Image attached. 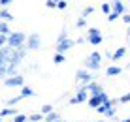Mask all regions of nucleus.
Listing matches in <instances>:
<instances>
[{
  "label": "nucleus",
  "instance_id": "a878e982",
  "mask_svg": "<svg viewBox=\"0 0 130 122\" xmlns=\"http://www.w3.org/2000/svg\"><path fill=\"white\" fill-rule=\"evenodd\" d=\"M104 116H106V118H115V116H117V109H115V107H107V111L104 113Z\"/></svg>",
  "mask_w": 130,
  "mask_h": 122
},
{
  "label": "nucleus",
  "instance_id": "1a4fd4ad",
  "mask_svg": "<svg viewBox=\"0 0 130 122\" xmlns=\"http://www.w3.org/2000/svg\"><path fill=\"white\" fill-rule=\"evenodd\" d=\"M74 98H75V101H77V103H87L91 96H89V92H87V88H85V87H79Z\"/></svg>",
  "mask_w": 130,
  "mask_h": 122
},
{
  "label": "nucleus",
  "instance_id": "4c0bfd02",
  "mask_svg": "<svg viewBox=\"0 0 130 122\" xmlns=\"http://www.w3.org/2000/svg\"><path fill=\"white\" fill-rule=\"evenodd\" d=\"M121 19H123V21H124V23H126V25L130 26V13H124V15L121 17Z\"/></svg>",
  "mask_w": 130,
  "mask_h": 122
},
{
  "label": "nucleus",
  "instance_id": "cd10ccee",
  "mask_svg": "<svg viewBox=\"0 0 130 122\" xmlns=\"http://www.w3.org/2000/svg\"><path fill=\"white\" fill-rule=\"evenodd\" d=\"M53 62H55V64H62V62H66V55H57V53H55Z\"/></svg>",
  "mask_w": 130,
  "mask_h": 122
},
{
  "label": "nucleus",
  "instance_id": "2eb2a0df",
  "mask_svg": "<svg viewBox=\"0 0 130 122\" xmlns=\"http://www.w3.org/2000/svg\"><path fill=\"white\" fill-rule=\"evenodd\" d=\"M15 115H19V111L17 109H13V107H6V109H2L0 111V116H15Z\"/></svg>",
  "mask_w": 130,
  "mask_h": 122
},
{
  "label": "nucleus",
  "instance_id": "0eeeda50",
  "mask_svg": "<svg viewBox=\"0 0 130 122\" xmlns=\"http://www.w3.org/2000/svg\"><path fill=\"white\" fill-rule=\"evenodd\" d=\"M75 45L74 39H66V42H60V43H57V47H55V51H57V55H66V51H70L72 47Z\"/></svg>",
  "mask_w": 130,
  "mask_h": 122
},
{
  "label": "nucleus",
  "instance_id": "2f4dec72",
  "mask_svg": "<svg viewBox=\"0 0 130 122\" xmlns=\"http://www.w3.org/2000/svg\"><path fill=\"white\" fill-rule=\"evenodd\" d=\"M66 8H68V2H66V0H59V2H57V10H66Z\"/></svg>",
  "mask_w": 130,
  "mask_h": 122
},
{
  "label": "nucleus",
  "instance_id": "bb28decb",
  "mask_svg": "<svg viewBox=\"0 0 130 122\" xmlns=\"http://www.w3.org/2000/svg\"><path fill=\"white\" fill-rule=\"evenodd\" d=\"M21 100H23V98H21V96H13V98H10V100L6 101V105H8V107H13V105H15V103H19Z\"/></svg>",
  "mask_w": 130,
  "mask_h": 122
},
{
  "label": "nucleus",
  "instance_id": "6e6552de",
  "mask_svg": "<svg viewBox=\"0 0 130 122\" xmlns=\"http://www.w3.org/2000/svg\"><path fill=\"white\" fill-rule=\"evenodd\" d=\"M111 10H113V13H117L119 17H123L124 13H128V8L124 2H121V0H115V2H111Z\"/></svg>",
  "mask_w": 130,
  "mask_h": 122
},
{
  "label": "nucleus",
  "instance_id": "c85d7f7f",
  "mask_svg": "<svg viewBox=\"0 0 130 122\" xmlns=\"http://www.w3.org/2000/svg\"><path fill=\"white\" fill-rule=\"evenodd\" d=\"M57 2H59V0H45V8H49V10H57Z\"/></svg>",
  "mask_w": 130,
  "mask_h": 122
},
{
  "label": "nucleus",
  "instance_id": "a211bd4d",
  "mask_svg": "<svg viewBox=\"0 0 130 122\" xmlns=\"http://www.w3.org/2000/svg\"><path fill=\"white\" fill-rule=\"evenodd\" d=\"M0 34H2V36H10V34H11V30H10V23L0 21Z\"/></svg>",
  "mask_w": 130,
  "mask_h": 122
},
{
  "label": "nucleus",
  "instance_id": "49530a36",
  "mask_svg": "<svg viewBox=\"0 0 130 122\" xmlns=\"http://www.w3.org/2000/svg\"><path fill=\"white\" fill-rule=\"evenodd\" d=\"M0 122H2V116H0Z\"/></svg>",
  "mask_w": 130,
  "mask_h": 122
},
{
  "label": "nucleus",
  "instance_id": "6ab92c4d",
  "mask_svg": "<svg viewBox=\"0 0 130 122\" xmlns=\"http://www.w3.org/2000/svg\"><path fill=\"white\" fill-rule=\"evenodd\" d=\"M100 10H102V13H106V15H111V13H113V10H111V2H102Z\"/></svg>",
  "mask_w": 130,
  "mask_h": 122
},
{
  "label": "nucleus",
  "instance_id": "5701e85b",
  "mask_svg": "<svg viewBox=\"0 0 130 122\" xmlns=\"http://www.w3.org/2000/svg\"><path fill=\"white\" fill-rule=\"evenodd\" d=\"M53 111H55V109H53V105H51V103H45V105H42V109H40V113H42V115L43 116H47V115H51V113Z\"/></svg>",
  "mask_w": 130,
  "mask_h": 122
},
{
  "label": "nucleus",
  "instance_id": "4be33fe9",
  "mask_svg": "<svg viewBox=\"0 0 130 122\" xmlns=\"http://www.w3.org/2000/svg\"><path fill=\"white\" fill-rule=\"evenodd\" d=\"M28 120L30 122H43V120H45V116H43L42 113H32V115L28 116Z\"/></svg>",
  "mask_w": 130,
  "mask_h": 122
},
{
  "label": "nucleus",
  "instance_id": "7c9ffc66",
  "mask_svg": "<svg viewBox=\"0 0 130 122\" xmlns=\"http://www.w3.org/2000/svg\"><path fill=\"white\" fill-rule=\"evenodd\" d=\"M28 120V116H25V115H15L13 116V122H26Z\"/></svg>",
  "mask_w": 130,
  "mask_h": 122
},
{
  "label": "nucleus",
  "instance_id": "ea45409f",
  "mask_svg": "<svg viewBox=\"0 0 130 122\" xmlns=\"http://www.w3.org/2000/svg\"><path fill=\"white\" fill-rule=\"evenodd\" d=\"M104 56H106V58H109V60H113V53H109V51H106V53H104Z\"/></svg>",
  "mask_w": 130,
  "mask_h": 122
},
{
  "label": "nucleus",
  "instance_id": "412c9836",
  "mask_svg": "<svg viewBox=\"0 0 130 122\" xmlns=\"http://www.w3.org/2000/svg\"><path fill=\"white\" fill-rule=\"evenodd\" d=\"M66 39H70V36H68V28H62L60 30V34H59V38H57V43H60V42H66Z\"/></svg>",
  "mask_w": 130,
  "mask_h": 122
},
{
  "label": "nucleus",
  "instance_id": "f257e3e1",
  "mask_svg": "<svg viewBox=\"0 0 130 122\" xmlns=\"http://www.w3.org/2000/svg\"><path fill=\"white\" fill-rule=\"evenodd\" d=\"M96 81V75L92 73V71L85 70V68H79L77 71H75V83L79 85V87H87V85L94 83Z\"/></svg>",
  "mask_w": 130,
  "mask_h": 122
},
{
  "label": "nucleus",
  "instance_id": "393cba45",
  "mask_svg": "<svg viewBox=\"0 0 130 122\" xmlns=\"http://www.w3.org/2000/svg\"><path fill=\"white\" fill-rule=\"evenodd\" d=\"M94 13V6H87V8H83V11H81V17L83 19H87L89 15H92Z\"/></svg>",
  "mask_w": 130,
  "mask_h": 122
},
{
  "label": "nucleus",
  "instance_id": "c756f323",
  "mask_svg": "<svg viewBox=\"0 0 130 122\" xmlns=\"http://www.w3.org/2000/svg\"><path fill=\"white\" fill-rule=\"evenodd\" d=\"M75 26H77V28H85V26H87V19H83V17H79V19L75 21Z\"/></svg>",
  "mask_w": 130,
  "mask_h": 122
},
{
  "label": "nucleus",
  "instance_id": "de8ad7c7",
  "mask_svg": "<svg viewBox=\"0 0 130 122\" xmlns=\"http://www.w3.org/2000/svg\"><path fill=\"white\" fill-rule=\"evenodd\" d=\"M128 68H130V64H128Z\"/></svg>",
  "mask_w": 130,
  "mask_h": 122
},
{
  "label": "nucleus",
  "instance_id": "e433bc0d",
  "mask_svg": "<svg viewBox=\"0 0 130 122\" xmlns=\"http://www.w3.org/2000/svg\"><path fill=\"white\" fill-rule=\"evenodd\" d=\"M117 19H119L117 13H111V15H107V21H109V23H113V21H117Z\"/></svg>",
  "mask_w": 130,
  "mask_h": 122
},
{
  "label": "nucleus",
  "instance_id": "ddd939ff",
  "mask_svg": "<svg viewBox=\"0 0 130 122\" xmlns=\"http://www.w3.org/2000/svg\"><path fill=\"white\" fill-rule=\"evenodd\" d=\"M87 103H89V107H92V109L96 111L98 107L102 105V100H100V96H91V98H89V101H87Z\"/></svg>",
  "mask_w": 130,
  "mask_h": 122
},
{
  "label": "nucleus",
  "instance_id": "b1692460",
  "mask_svg": "<svg viewBox=\"0 0 130 122\" xmlns=\"http://www.w3.org/2000/svg\"><path fill=\"white\" fill-rule=\"evenodd\" d=\"M57 120H60V115H59L57 111H53L51 115L45 116V120H43V122H57Z\"/></svg>",
  "mask_w": 130,
  "mask_h": 122
},
{
  "label": "nucleus",
  "instance_id": "a19ab883",
  "mask_svg": "<svg viewBox=\"0 0 130 122\" xmlns=\"http://www.w3.org/2000/svg\"><path fill=\"white\" fill-rule=\"evenodd\" d=\"M85 42H87V38H77V39H75V43H79V45L85 43Z\"/></svg>",
  "mask_w": 130,
  "mask_h": 122
},
{
  "label": "nucleus",
  "instance_id": "c9c22d12",
  "mask_svg": "<svg viewBox=\"0 0 130 122\" xmlns=\"http://www.w3.org/2000/svg\"><path fill=\"white\" fill-rule=\"evenodd\" d=\"M119 101H121V103H128V101H130V92H128V94H124V96H121V98H119Z\"/></svg>",
  "mask_w": 130,
  "mask_h": 122
},
{
  "label": "nucleus",
  "instance_id": "aec40b11",
  "mask_svg": "<svg viewBox=\"0 0 130 122\" xmlns=\"http://www.w3.org/2000/svg\"><path fill=\"white\" fill-rule=\"evenodd\" d=\"M15 53H17V56L21 58V60H23V58L28 55V47H26V45H21L19 49H15Z\"/></svg>",
  "mask_w": 130,
  "mask_h": 122
},
{
  "label": "nucleus",
  "instance_id": "f3484780",
  "mask_svg": "<svg viewBox=\"0 0 130 122\" xmlns=\"http://www.w3.org/2000/svg\"><path fill=\"white\" fill-rule=\"evenodd\" d=\"M0 19H2L4 23H11L13 21V15L8 10H0Z\"/></svg>",
  "mask_w": 130,
  "mask_h": 122
},
{
  "label": "nucleus",
  "instance_id": "79ce46f5",
  "mask_svg": "<svg viewBox=\"0 0 130 122\" xmlns=\"http://www.w3.org/2000/svg\"><path fill=\"white\" fill-rule=\"evenodd\" d=\"M126 36H128V39H130V26L126 28Z\"/></svg>",
  "mask_w": 130,
  "mask_h": 122
},
{
  "label": "nucleus",
  "instance_id": "20e7f679",
  "mask_svg": "<svg viewBox=\"0 0 130 122\" xmlns=\"http://www.w3.org/2000/svg\"><path fill=\"white\" fill-rule=\"evenodd\" d=\"M85 38H87V42L91 45H100L102 43V30L96 28V26H92V28H89V32H87Z\"/></svg>",
  "mask_w": 130,
  "mask_h": 122
},
{
  "label": "nucleus",
  "instance_id": "4468645a",
  "mask_svg": "<svg viewBox=\"0 0 130 122\" xmlns=\"http://www.w3.org/2000/svg\"><path fill=\"white\" fill-rule=\"evenodd\" d=\"M124 55H126V47H117V49H115V53H113V62L121 60Z\"/></svg>",
  "mask_w": 130,
  "mask_h": 122
},
{
  "label": "nucleus",
  "instance_id": "37998d69",
  "mask_svg": "<svg viewBox=\"0 0 130 122\" xmlns=\"http://www.w3.org/2000/svg\"><path fill=\"white\" fill-rule=\"evenodd\" d=\"M119 122H130V116H128V118H123V120H119Z\"/></svg>",
  "mask_w": 130,
  "mask_h": 122
},
{
  "label": "nucleus",
  "instance_id": "f03ea898",
  "mask_svg": "<svg viewBox=\"0 0 130 122\" xmlns=\"http://www.w3.org/2000/svg\"><path fill=\"white\" fill-rule=\"evenodd\" d=\"M83 64H85V66H83L85 70H89V71H98V70H100V66H102V55H100V53H96V51H92L91 55L85 58Z\"/></svg>",
  "mask_w": 130,
  "mask_h": 122
},
{
  "label": "nucleus",
  "instance_id": "473e14b6",
  "mask_svg": "<svg viewBox=\"0 0 130 122\" xmlns=\"http://www.w3.org/2000/svg\"><path fill=\"white\" fill-rule=\"evenodd\" d=\"M100 100H102V103H109V101H111V98H109V94L102 92V94H100Z\"/></svg>",
  "mask_w": 130,
  "mask_h": 122
},
{
  "label": "nucleus",
  "instance_id": "423d86ee",
  "mask_svg": "<svg viewBox=\"0 0 130 122\" xmlns=\"http://www.w3.org/2000/svg\"><path fill=\"white\" fill-rule=\"evenodd\" d=\"M4 87H8V88H23L25 87V77H23V75H15V77H8V79H4Z\"/></svg>",
  "mask_w": 130,
  "mask_h": 122
},
{
  "label": "nucleus",
  "instance_id": "72a5a7b5",
  "mask_svg": "<svg viewBox=\"0 0 130 122\" xmlns=\"http://www.w3.org/2000/svg\"><path fill=\"white\" fill-rule=\"evenodd\" d=\"M10 4H11V0H0V8H2V10H8Z\"/></svg>",
  "mask_w": 130,
  "mask_h": 122
},
{
  "label": "nucleus",
  "instance_id": "58836bf2",
  "mask_svg": "<svg viewBox=\"0 0 130 122\" xmlns=\"http://www.w3.org/2000/svg\"><path fill=\"white\" fill-rule=\"evenodd\" d=\"M40 70V66H38V62H34L32 66H30V71H38Z\"/></svg>",
  "mask_w": 130,
  "mask_h": 122
},
{
  "label": "nucleus",
  "instance_id": "f8f14e48",
  "mask_svg": "<svg viewBox=\"0 0 130 122\" xmlns=\"http://www.w3.org/2000/svg\"><path fill=\"white\" fill-rule=\"evenodd\" d=\"M19 96L25 100V98H32V96H36V92H34V90L30 88V87H26V85H25V87L19 90Z\"/></svg>",
  "mask_w": 130,
  "mask_h": 122
},
{
  "label": "nucleus",
  "instance_id": "7ed1b4c3",
  "mask_svg": "<svg viewBox=\"0 0 130 122\" xmlns=\"http://www.w3.org/2000/svg\"><path fill=\"white\" fill-rule=\"evenodd\" d=\"M26 36L25 32H11L10 36H8V47L11 49H19L21 45H26Z\"/></svg>",
  "mask_w": 130,
  "mask_h": 122
},
{
  "label": "nucleus",
  "instance_id": "f704fd0d",
  "mask_svg": "<svg viewBox=\"0 0 130 122\" xmlns=\"http://www.w3.org/2000/svg\"><path fill=\"white\" fill-rule=\"evenodd\" d=\"M6 45H8V36H2V34H0V49L6 47Z\"/></svg>",
  "mask_w": 130,
  "mask_h": 122
},
{
  "label": "nucleus",
  "instance_id": "a18cd8bd",
  "mask_svg": "<svg viewBox=\"0 0 130 122\" xmlns=\"http://www.w3.org/2000/svg\"><path fill=\"white\" fill-rule=\"evenodd\" d=\"M57 122H64V120H62V118H60V120H57Z\"/></svg>",
  "mask_w": 130,
  "mask_h": 122
},
{
  "label": "nucleus",
  "instance_id": "dca6fc26",
  "mask_svg": "<svg viewBox=\"0 0 130 122\" xmlns=\"http://www.w3.org/2000/svg\"><path fill=\"white\" fill-rule=\"evenodd\" d=\"M8 68H10V64H6V62L0 60V79H8Z\"/></svg>",
  "mask_w": 130,
  "mask_h": 122
},
{
  "label": "nucleus",
  "instance_id": "9d476101",
  "mask_svg": "<svg viewBox=\"0 0 130 122\" xmlns=\"http://www.w3.org/2000/svg\"><path fill=\"white\" fill-rule=\"evenodd\" d=\"M85 88H87L89 96H100V94L104 92V88H102V85H100V83H96V81H94V83H91V85H87V87H85Z\"/></svg>",
  "mask_w": 130,
  "mask_h": 122
},
{
  "label": "nucleus",
  "instance_id": "9b49d317",
  "mask_svg": "<svg viewBox=\"0 0 130 122\" xmlns=\"http://www.w3.org/2000/svg\"><path fill=\"white\" fill-rule=\"evenodd\" d=\"M123 73V68H119V66H115V64H109L106 68V75L107 77H117V75Z\"/></svg>",
  "mask_w": 130,
  "mask_h": 122
},
{
  "label": "nucleus",
  "instance_id": "39448f33",
  "mask_svg": "<svg viewBox=\"0 0 130 122\" xmlns=\"http://www.w3.org/2000/svg\"><path fill=\"white\" fill-rule=\"evenodd\" d=\"M26 47H28V51H38V49L42 47V36L38 32L28 34V38H26Z\"/></svg>",
  "mask_w": 130,
  "mask_h": 122
},
{
  "label": "nucleus",
  "instance_id": "c03bdc74",
  "mask_svg": "<svg viewBox=\"0 0 130 122\" xmlns=\"http://www.w3.org/2000/svg\"><path fill=\"white\" fill-rule=\"evenodd\" d=\"M91 122H104V120H91Z\"/></svg>",
  "mask_w": 130,
  "mask_h": 122
}]
</instances>
